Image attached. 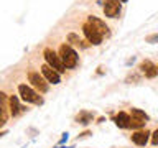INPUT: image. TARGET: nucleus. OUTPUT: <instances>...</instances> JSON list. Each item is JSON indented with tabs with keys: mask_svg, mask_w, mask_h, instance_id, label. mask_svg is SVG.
<instances>
[{
	"mask_svg": "<svg viewBox=\"0 0 158 148\" xmlns=\"http://www.w3.org/2000/svg\"><path fill=\"white\" fill-rule=\"evenodd\" d=\"M8 109H10V115H12V117L20 115V112L23 110V107L20 105V101H18L17 96H12L8 99Z\"/></svg>",
	"mask_w": 158,
	"mask_h": 148,
	"instance_id": "13",
	"label": "nucleus"
},
{
	"mask_svg": "<svg viewBox=\"0 0 158 148\" xmlns=\"http://www.w3.org/2000/svg\"><path fill=\"white\" fill-rule=\"evenodd\" d=\"M145 41H147V43H158V33H155V35H148V36L145 38Z\"/></svg>",
	"mask_w": 158,
	"mask_h": 148,
	"instance_id": "18",
	"label": "nucleus"
},
{
	"mask_svg": "<svg viewBox=\"0 0 158 148\" xmlns=\"http://www.w3.org/2000/svg\"><path fill=\"white\" fill-rule=\"evenodd\" d=\"M18 94H20V97H22V101H25V102L36 104V105H41L43 104V97L40 96L36 91H33L30 86H27V84H20L18 86Z\"/></svg>",
	"mask_w": 158,
	"mask_h": 148,
	"instance_id": "3",
	"label": "nucleus"
},
{
	"mask_svg": "<svg viewBox=\"0 0 158 148\" xmlns=\"http://www.w3.org/2000/svg\"><path fill=\"white\" fill-rule=\"evenodd\" d=\"M5 133H7V132H0V137H2V135H5Z\"/></svg>",
	"mask_w": 158,
	"mask_h": 148,
	"instance_id": "22",
	"label": "nucleus"
},
{
	"mask_svg": "<svg viewBox=\"0 0 158 148\" xmlns=\"http://www.w3.org/2000/svg\"><path fill=\"white\" fill-rule=\"evenodd\" d=\"M41 74L43 77L46 79L49 84H59L61 82V76H59L58 71H54L51 66H48V64H43L41 66Z\"/></svg>",
	"mask_w": 158,
	"mask_h": 148,
	"instance_id": "7",
	"label": "nucleus"
},
{
	"mask_svg": "<svg viewBox=\"0 0 158 148\" xmlns=\"http://www.w3.org/2000/svg\"><path fill=\"white\" fill-rule=\"evenodd\" d=\"M140 71L145 74V77L148 79H153L158 76V66L155 63H152L150 59H145V61L140 63Z\"/></svg>",
	"mask_w": 158,
	"mask_h": 148,
	"instance_id": "10",
	"label": "nucleus"
},
{
	"mask_svg": "<svg viewBox=\"0 0 158 148\" xmlns=\"http://www.w3.org/2000/svg\"><path fill=\"white\" fill-rule=\"evenodd\" d=\"M152 145L153 146H158V128L152 133Z\"/></svg>",
	"mask_w": 158,
	"mask_h": 148,
	"instance_id": "19",
	"label": "nucleus"
},
{
	"mask_svg": "<svg viewBox=\"0 0 158 148\" xmlns=\"http://www.w3.org/2000/svg\"><path fill=\"white\" fill-rule=\"evenodd\" d=\"M68 41L73 43V44H77V46H81V48H87L89 44H91L89 41H82V39L79 38L76 33H69V35H68Z\"/></svg>",
	"mask_w": 158,
	"mask_h": 148,
	"instance_id": "15",
	"label": "nucleus"
},
{
	"mask_svg": "<svg viewBox=\"0 0 158 148\" xmlns=\"http://www.w3.org/2000/svg\"><path fill=\"white\" fill-rule=\"evenodd\" d=\"M43 56H44V61H46V64H48V66H51L54 71H58L59 74H63L64 71H66V66L63 64L61 58H59V54L54 51V49H51V48H44Z\"/></svg>",
	"mask_w": 158,
	"mask_h": 148,
	"instance_id": "2",
	"label": "nucleus"
},
{
	"mask_svg": "<svg viewBox=\"0 0 158 148\" xmlns=\"http://www.w3.org/2000/svg\"><path fill=\"white\" fill-rule=\"evenodd\" d=\"M115 125L118 128H130V113L127 112H118L115 115Z\"/></svg>",
	"mask_w": 158,
	"mask_h": 148,
	"instance_id": "12",
	"label": "nucleus"
},
{
	"mask_svg": "<svg viewBox=\"0 0 158 148\" xmlns=\"http://www.w3.org/2000/svg\"><path fill=\"white\" fill-rule=\"evenodd\" d=\"M59 58H61V61L63 64L66 66V69H74L77 66V63H79V56H77V53L73 49L71 44H61L59 46Z\"/></svg>",
	"mask_w": 158,
	"mask_h": 148,
	"instance_id": "1",
	"label": "nucleus"
},
{
	"mask_svg": "<svg viewBox=\"0 0 158 148\" xmlns=\"http://www.w3.org/2000/svg\"><path fill=\"white\" fill-rule=\"evenodd\" d=\"M8 97L7 94L0 91V127H3L8 120Z\"/></svg>",
	"mask_w": 158,
	"mask_h": 148,
	"instance_id": "9",
	"label": "nucleus"
},
{
	"mask_svg": "<svg viewBox=\"0 0 158 148\" xmlns=\"http://www.w3.org/2000/svg\"><path fill=\"white\" fill-rule=\"evenodd\" d=\"M89 135H91V132L86 130V132H82V133H81V135H79L77 138H84V137H89Z\"/></svg>",
	"mask_w": 158,
	"mask_h": 148,
	"instance_id": "20",
	"label": "nucleus"
},
{
	"mask_svg": "<svg viewBox=\"0 0 158 148\" xmlns=\"http://www.w3.org/2000/svg\"><path fill=\"white\" fill-rule=\"evenodd\" d=\"M130 117L132 118H137V120H143V122L150 120L148 113H145L143 110H140V109H132V110H130Z\"/></svg>",
	"mask_w": 158,
	"mask_h": 148,
	"instance_id": "16",
	"label": "nucleus"
},
{
	"mask_svg": "<svg viewBox=\"0 0 158 148\" xmlns=\"http://www.w3.org/2000/svg\"><path fill=\"white\" fill-rule=\"evenodd\" d=\"M120 2H122V3H125V2H128V0H120Z\"/></svg>",
	"mask_w": 158,
	"mask_h": 148,
	"instance_id": "23",
	"label": "nucleus"
},
{
	"mask_svg": "<svg viewBox=\"0 0 158 148\" xmlns=\"http://www.w3.org/2000/svg\"><path fill=\"white\" fill-rule=\"evenodd\" d=\"M102 8H104V15L107 18H115L122 10V2L120 0H106Z\"/></svg>",
	"mask_w": 158,
	"mask_h": 148,
	"instance_id": "6",
	"label": "nucleus"
},
{
	"mask_svg": "<svg viewBox=\"0 0 158 148\" xmlns=\"http://www.w3.org/2000/svg\"><path fill=\"white\" fill-rule=\"evenodd\" d=\"M145 123H147V122L137 120V118H132V117H130V128H137V130H138V128H143V127H145Z\"/></svg>",
	"mask_w": 158,
	"mask_h": 148,
	"instance_id": "17",
	"label": "nucleus"
},
{
	"mask_svg": "<svg viewBox=\"0 0 158 148\" xmlns=\"http://www.w3.org/2000/svg\"><path fill=\"white\" fill-rule=\"evenodd\" d=\"M66 140H68V133H63V138L59 140V145H61V143H64Z\"/></svg>",
	"mask_w": 158,
	"mask_h": 148,
	"instance_id": "21",
	"label": "nucleus"
},
{
	"mask_svg": "<svg viewBox=\"0 0 158 148\" xmlns=\"http://www.w3.org/2000/svg\"><path fill=\"white\" fill-rule=\"evenodd\" d=\"M150 137H152V133L148 130H137L132 135V142L138 146H145L148 143V140H150Z\"/></svg>",
	"mask_w": 158,
	"mask_h": 148,
	"instance_id": "11",
	"label": "nucleus"
},
{
	"mask_svg": "<svg viewBox=\"0 0 158 148\" xmlns=\"http://www.w3.org/2000/svg\"><path fill=\"white\" fill-rule=\"evenodd\" d=\"M82 33H84V36H86L87 41L91 44H94V46H99V44L102 43V39H104V36L89 22H86L82 25Z\"/></svg>",
	"mask_w": 158,
	"mask_h": 148,
	"instance_id": "4",
	"label": "nucleus"
},
{
	"mask_svg": "<svg viewBox=\"0 0 158 148\" xmlns=\"http://www.w3.org/2000/svg\"><path fill=\"white\" fill-rule=\"evenodd\" d=\"M87 22L91 23L104 38H109V36H110V30H109V27L106 25V22H104V20L97 18V17H87Z\"/></svg>",
	"mask_w": 158,
	"mask_h": 148,
	"instance_id": "8",
	"label": "nucleus"
},
{
	"mask_svg": "<svg viewBox=\"0 0 158 148\" xmlns=\"http://www.w3.org/2000/svg\"><path fill=\"white\" fill-rule=\"evenodd\" d=\"M59 148H68V146H59Z\"/></svg>",
	"mask_w": 158,
	"mask_h": 148,
	"instance_id": "24",
	"label": "nucleus"
},
{
	"mask_svg": "<svg viewBox=\"0 0 158 148\" xmlns=\"http://www.w3.org/2000/svg\"><path fill=\"white\" fill-rule=\"evenodd\" d=\"M28 81L31 82V86L36 89L38 92H48V81L43 77V74H40L36 71H30L28 72Z\"/></svg>",
	"mask_w": 158,
	"mask_h": 148,
	"instance_id": "5",
	"label": "nucleus"
},
{
	"mask_svg": "<svg viewBox=\"0 0 158 148\" xmlns=\"http://www.w3.org/2000/svg\"><path fill=\"white\" fill-rule=\"evenodd\" d=\"M94 120V113L89 112V110H81L76 115V122L81 123V125H87V123H91Z\"/></svg>",
	"mask_w": 158,
	"mask_h": 148,
	"instance_id": "14",
	"label": "nucleus"
}]
</instances>
